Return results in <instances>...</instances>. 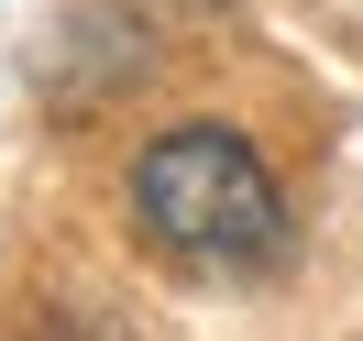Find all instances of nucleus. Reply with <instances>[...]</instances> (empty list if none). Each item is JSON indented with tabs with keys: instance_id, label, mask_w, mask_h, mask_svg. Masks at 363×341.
<instances>
[{
	"instance_id": "nucleus-1",
	"label": "nucleus",
	"mask_w": 363,
	"mask_h": 341,
	"mask_svg": "<svg viewBox=\"0 0 363 341\" xmlns=\"http://www.w3.org/2000/svg\"><path fill=\"white\" fill-rule=\"evenodd\" d=\"M133 231L177 275H242L286 242V199L231 121H177L133 155Z\"/></svg>"
}]
</instances>
